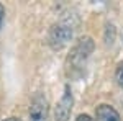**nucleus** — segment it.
Segmentation results:
<instances>
[{
  "instance_id": "1",
  "label": "nucleus",
  "mask_w": 123,
  "mask_h": 121,
  "mask_svg": "<svg viewBox=\"0 0 123 121\" xmlns=\"http://www.w3.org/2000/svg\"><path fill=\"white\" fill-rule=\"evenodd\" d=\"M92 39L90 38H82L80 41H79V44L74 47V51H72V54L69 56V62H71V69L74 70V69H82V65H84V61L89 57V52L92 51Z\"/></svg>"
},
{
  "instance_id": "2",
  "label": "nucleus",
  "mask_w": 123,
  "mask_h": 121,
  "mask_svg": "<svg viewBox=\"0 0 123 121\" xmlns=\"http://www.w3.org/2000/svg\"><path fill=\"white\" fill-rule=\"evenodd\" d=\"M30 120L31 121H49L48 100L43 95H36L30 105Z\"/></svg>"
},
{
  "instance_id": "3",
  "label": "nucleus",
  "mask_w": 123,
  "mask_h": 121,
  "mask_svg": "<svg viewBox=\"0 0 123 121\" xmlns=\"http://www.w3.org/2000/svg\"><path fill=\"white\" fill-rule=\"evenodd\" d=\"M72 103H74L72 93H71V88L67 85L66 90H64L62 98L59 100V103L56 105V110H54V118H56V121H67L69 120L71 111H72Z\"/></svg>"
},
{
  "instance_id": "4",
  "label": "nucleus",
  "mask_w": 123,
  "mask_h": 121,
  "mask_svg": "<svg viewBox=\"0 0 123 121\" xmlns=\"http://www.w3.org/2000/svg\"><path fill=\"white\" fill-rule=\"evenodd\" d=\"M71 36H72V31H69L66 26H54L49 35V43L53 47H61L66 44Z\"/></svg>"
},
{
  "instance_id": "5",
  "label": "nucleus",
  "mask_w": 123,
  "mask_h": 121,
  "mask_svg": "<svg viewBox=\"0 0 123 121\" xmlns=\"http://www.w3.org/2000/svg\"><path fill=\"white\" fill-rule=\"evenodd\" d=\"M95 118H97V121H122L118 111L115 110L113 106L105 105V103L97 106V110H95Z\"/></svg>"
},
{
  "instance_id": "6",
  "label": "nucleus",
  "mask_w": 123,
  "mask_h": 121,
  "mask_svg": "<svg viewBox=\"0 0 123 121\" xmlns=\"http://www.w3.org/2000/svg\"><path fill=\"white\" fill-rule=\"evenodd\" d=\"M115 77H117V82H118V85L123 88V62H120V64H118V67H117V72H115Z\"/></svg>"
},
{
  "instance_id": "7",
  "label": "nucleus",
  "mask_w": 123,
  "mask_h": 121,
  "mask_svg": "<svg viewBox=\"0 0 123 121\" xmlns=\"http://www.w3.org/2000/svg\"><path fill=\"white\" fill-rule=\"evenodd\" d=\"M76 121H94V120H92V118H90L89 115H79Z\"/></svg>"
},
{
  "instance_id": "8",
  "label": "nucleus",
  "mask_w": 123,
  "mask_h": 121,
  "mask_svg": "<svg viewBox=\"0 0 123 121\" xmlns=\"http://www.w3.org/2000/svg\"><path fill=\"white\" fill-rule=\"evenodd\" d=\"M3 17H5V8H3V5L0 3V26H2V21H3Z\"/></svg>"
},
{
  "instance_id": "9",
  "label": "nucleus",
  "mask_w": 123,
  "mask_h": 121,
  "mask_svg": "<svg viewBox=\"0 0 123 121\" xmlns=\"http://www.w3.org/2000/svg\"><path fill=\"white\" fill-rule=\"evenodd\" d=\"M3 121H21L20 118H15V116H10V118H7V120H3Z\"/></svg>"
}]
</instances>
